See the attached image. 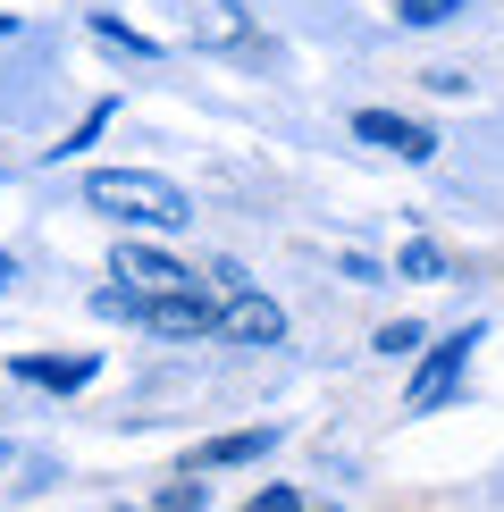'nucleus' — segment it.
<instances>
[{
  "label": "nucleus",
  "instance_id": "1",
  "mask_svg": "<svg viewBox=\"0 0 504 512\" xmlns=\"http://www.w3.org/2000/svg\"><path fill=\"white\" fill-rule=\"evenodd\" d=\"M84 210H101L118 227H152V236L194 227V194L177 177H160V168H93L84 177Z\"/></svg>",
  "mask_w": 504,
  "mask_h": 512
},
{
  "label": "nucleus",
  "instance_id": "2",
  "mask_svg": "<svg viewBox=\"0 0 504 512\" xmlns=\"http://www.w3.org/2000/svg\"><path fill=\"white\" fill-rule=\"evenodd\" d=\"M479 319L471 328H454V336H437V345H420V370H412V387H404V412H446V403L462 395V370H471V353H479Z\"/></svg>",
  "mask_w": 504,
  "mask_h": 512
},
{
  "label": "nucleus",
  "instance_id": "3",
  "mask_svg": "<svg viewBox=\"0 0 504 512\" xmlns=\"http://www.w3.org/2000/svg\"><path fill=\"white\" fill-rule=\"evenodd\" d=\"M110 277L135 303H160V294H202V269H185L177 252H160V244H118L110 252Z\"/></svg>",
  "mask_w": 504,
  "mask_h": 512
},
{
  "label": "nucleus",
  "instance_id": "4",
  "mask_svg": "<svg viewBox=\"0 0 504 512\" xmlns=\"http://www.w3.org/2000/svg\"><path fill=\"white\" fill-rule=\"evenodd\" d=\"M353 143H370V152H387V160H437V126H420L404 110H353Z\"/></svg>",
  "mask_w": 504,
  "mask_h": 512
},
{
  "label": "nucleus",
  "instance_id": "5",
  "mask_svg": "<svg viewBox=\"0 0 504 512\" xmlns=\"http://www.w3.org/2000/svg\"><path fill=\"white\" fill-rule=\"evenodd\" d=\"M135 328L152 336H219V294H160V303H135Z\"/></svg>",
  "mask_w": 504,
  "mask_h": 512
},
{
  "label": "nucleus",
  "instance_id": "6",
  "mask_svg": "<svg viewBox=\"0 0 504 512\" xmlns=\"http://www.w3.org/2000/svg\"><path fill=\"white\" fill-rule=\"evenodd\" d=\"M219 336H227V345H286V311L269 303L261 286H244V294L219 303Z\"/></svg>",
  "mask_w": 504,
  "mask_h": 512
},
{
  "label": "nucleus",
  "instance_id": "7",
  "mask_svg": "<svg viewBox=\"0 0 504 512\" xmlns=\"http://www.w3.org/2000/svg\"><path fill=\"white\" fill-rule=\"evenodd\" d=\"M9 378H26V387H42V395H76V387L101 378V353H17Z\"/></svg>",
  "mask_w": 504,
  "mask_h": 512
},
{
  "label": "nucleus",
  "instance_id": "8",
  "mask_svg": "<svg viewBox=\"0 0 504 512\" xmlns=\"http://www.w3.org/2000/svg\"><path fill=\"white\" fill-rule=\"evenodd\" d=\"M269 445H278V429H236V437H210V445H194V462H185V471H244V462H261Z\"/></svg>",
  "mask_w": 504,
  "mask_h": 512
},
{
  "label": "nucleus",
  "instance_id": "9",
  "mask_svg": "<svg viewBox=\"0 0 504 512\" xmlns=\"http://www.w3.org/2000/svg\"><path fill=\"white\" fill-rule=\"evenodd\" d=\"M93 42H101V51H118V59H160V42L135 34V26H126V17H110V9L93 17Z\"/></svg>",
  "mask_w": 504,
  "mask_h": 512
},
{
  "label": "nucleus",
  "instance_id": "10",
  "mask_svg": "<svg viewBox=\"0 0 504 512\" xmlns=\"http://www.w3.org/2000/svg\"><path fill=\"white\" fill-rule=\"evenodd\" d=\"M118 118V101H93V110H84L76 126H68V143H51V160H76V152H93V143H101V126H110Z\"/></svg>",
  "mask_w": 504,
  "mask_h": 512
},
{
  "label": "nucleus",
  "instance_id": "11",
  "mask_svg": "<svg viewBox=\"0 0 504 512\" xmlns=\"http://www.w3.org/2000/svg\"><path fill=\"white\" fill-rule=\"evenodd\" d=\"M462 9H471V0H395V26H412V34H429V26H454Z\"/></svg>",
  "mask_w": 504,
  "mask_h": 512
},
{
  "label": "nucleus",
  "instance_id": "12",
  "mask_svg": "<svg viewBox=\"0 0 504 512\" xmlns=\"http://www.w3.org/2000/svg\"><path fill=\"white\" fill-rule=\"evenodd\" d=\"M420 345H429V328H420V319H387V328L370 336V353H387V361H412Z\"/></svg>",
  "mask_w": 504,
  "mask_h": 512
},
{
  "label": "nucleus",
  "instance_id": "13",
  "mask_svg": "<svg viewBox=\"0 0 504 512\" xmlns=\"http://www.w3.org/2000/svg\"><path fill=\"white\" fill-rule=\"evenodd\" d=\"M395 277H420V286H437V277H446V252H437L429 236H412V244H404V261H395Z\"/></svg>",
  "mask_w": 504,
  "mask_h": 512
},
{
  "label": "nucleus",
  "instance_id": "14",
  "mask_svg": "<svg viewBox=\"0 0 504 512\" xmlns=\"http://www.w3.org/2000/svg\"><path fill=\"white\" fill-rule=\"evenodd\" d=\"M202 504H210V487H202V471H185V479L168 487V496H160L152 512H202Z\"/></svg>",
  "mask_w": 504,
  "mask_h": 512
},
{
  "label": "nucleus",
  "instance_id": "15",
  "mask_svg": "<svg viewBox=\"0 0 504 512\" xmlns=\"http://www.w3.org/2000/svg\"><path fill=\"white\" fill-rule=\"evenodd\" d=\"M244 512H303V496H294V487H261Z\"/></svg>",
  "mask_w": 504,
  "mask_h": 512
},
{
  "label": "nucleus",
  "instance_id": "16",
  "mask_svg": "<svg viewBox=\"0 0 504 512\" xmlns=\"http://www.w3.org/2000/svg\"><path fill=\"white\" fill-rule=\"evenodd\" d=\"M345 277H353V286H378V277H387V269H378L370 252H345Z\"/></svg>",
  "mask_w": 504,
  "mask_h": 512
},
{
  "label": "nucleus",
  "instance_id": "17",
  "mask_svg": "<svg viewBox=\"0 0 504 512\" xmlns=\"http://www.w3.org/2000/svg\"><path fill=\"white\" fill-rule=\"evenodd\" d=\"M17 286V261H9V252H0V294H9Z\"/></svg>",
  "mask_w": 504,
  "mask_h": 512
},
{
  "label": "nucleus",
  "instance_id": "18",
  "mask_svg": "<svg viewBox=\"0 0 504 512\" xmlns=\"http://www.w3.org/2000/svg\"><path fill=\"white\" fill-rule=\"evenodd\" d=\"M0 471H9V437H0Z\"/></svg>",
  "mask_w": 504,
  "mask_h": 512
},
{
  "label": "nucleus",
  "instance_id": "19",
  "mask_svg": "<svg viewBox=\"0 0 504 512\" xmlns=\"http://www.w3.org/2000/svg\"><path fill=\"white\" fill-rule=\"evenodd\" d=\"M0 34H9V9H0Z\"/></svg>",
  "mask_w": 504,
  "mask_h": 512
}]
</instances>
